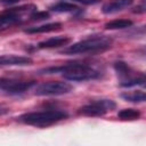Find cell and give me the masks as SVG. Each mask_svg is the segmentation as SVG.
Segmentation results:
<instances>
[{
  "label": "cell",
  "instance_id": "obj_1",
  "mask_svg": "<svg viewBox=\"0 0 146 146\" xmlns=\"http://www.w3.org/2000/svg\"><path fill=\"white\" fill-rule=\"evenodd\" d=\"M41 74H52V73H62L63 78L70 81H88L95 80L100 76V73L95 68L84 65L72 63L59 67H48L40 71Z\"/></svg>",
  "mask_w": 146,
  "mask_h": 146
},
{
  "label": "cell",
  "instance_id": "obj_2",
  "mask_svg": "<svg viewBox=\"0 0 146 146\" xmlns=\"http://www.w3.org/2000/svg\"><path fill=\"white\" fill-rule=\"evenodd\" d=\"M112 39L106 35L94 36L82 41H79L72 46H68L63 50V54L78 55V54H97L103 52L111 48Z\"/></svg>",
  "mask_w": 146,
  "mask_h": 146
},
{
  "label": "cell",
  "instance_id": "obj_3",
  "mask_svg": "<svg viewBox=\"0 0 146 146\" xmlns=\"http://www.w3.org/2000/svg\"><path fill=\"white\" fill-rule=\"evenodd\" d=\"M67 117V114L59 110H47V111H40V112H30L25 113L19 116V121L35 127H47L51 125L60 120H64Z\"/></svg>",
  "mask_w": 146,
  "mask_h": 146
},
{
  "label": "cell",
  "instance_id": "obj_4",
  "mask_svg": "<svg viewBox=\"0 0 146 146\" xmlns=\"http://www.w3.org/2000/svg\"><path fill=\"white\" fill-rule=\"evenodd\" d=\"M114 68L117 73V76L121 79V87L130 88L139 84L144 86L146 83V74H135L124 62H116L114 64Z\"/></svg>",
  "mask_w": 146,
  "mask_h": 146
},
{
  "label": "cell",
  "instance_id": "obj_5",
  "mask_svg": "<svg viewBox=\"0 0 146 146\" xmlns=\"http://www.w3.org/2000/svg\"><path fill=\"white\" fill-rule=\"evenodd\" d=\"M116 104L112 99H99L83 105L79 108V113L86 116H102L110 111H113Z\"/></svg>",
  "mask_w": 146,
  "mask_h": 146
},
{
  "label": "cell",
  "instance_id": "obj_6",
  "mask_svg": "<svg viewBox=\"0 0 146 146\" xmlns=\"http://www.w3.org/2000/svg\"><path fill=\"white\" fill-rule=\"evenodd\" d=\"M72 90V86L67 82L60 81H50L39 84L35 90L34 95L36 96H60L68 94Z\"/></svg>",
  "mask_w": 146,
  "mask_h": 146
},
{
  "label": "cell",
  "instance_id": "obj_7",
  "mask_svg": "<svg viewBox=\"0 0 146 146\" xmlns=\"http://www.w3.org/2000/svg\"><path fill=\"white\" fill-rule=\"evenodd\" d=\"M36 7L33 5L21 6L17 8H11L9 10H5L0 15V26L1 29H7L11 25H15L22 21V14L27 11H35Z\"/></svg>",
  "mask_w": 146,
  "mask_h": 146
},
{
  "label": "cell",
  "instance_id": "obj_8",
  "mask_svg": "<svg viewBox=\"0 0 146 146\" xmlns=\"http://www.w3.org/2000/svg\"><path fill=\"white\" fill-rule=\"evenodd\" d=\"M34 84H35V81H17V80H9V79L7 80L3 78L0 80L1 90L9 95L22 94V92L29 90Z\"/></svg>",
  "mask_w": 146,
  "mask_h": 146
},
{
  "label": "cell",
  "instance_id": "obj_9",
  "mask_svg": "<svg viewBox=\"0 0 146 146\" xmlns=\"http://www.w3.org/2000/svg\"><path fill=\"white\" fill-rule=\"evenodd\" d=\"M32 58L25 56L16 55H2L0 58V64L2 66H24L32 64Z\"/></svg>",
  "mask_w": 146,
  "mask_h": 146
},
{
  "label": "cell",
  "instance_id": "obj_10",
  "mask_svg": "<svg viewBox=\"0 0 146 146\" xmlns=\"http://www.w3.org/2000/svg\"><path fill=\"white\" fill-rule=\"evenodd\" d=\"M133 0H113L110 2H106L103 5V13L104 14H114L117 11H121L132 5Z\"/></svg>",
  "mask_w": 146,
  "mask_h": 146
},
{
  "label": "cell",
  "instance_id": "obj_11",
  "mask_svg": "<svg viewBox=\"0 0 146 146\" xmlns=\"http://www.w3.org/2000/svg\"><path fill=\"white\" fill-rule=\"evenodd\" d=\"M71 42V39L67 36H54V38H49L44 41H41L38 47L41 49H47V48H58V47H63L66 46Z\"/></svg>",
  "mask_w": 146,
  "mask_h": 146
},
{
  "label": "cell",
  "instance_id": "obj_12",
  "mask_svg": "<svg viewBox=\"0 0 146 146\" xmlns=\"http://www.w3.org/2000/svg\"><path fill=\"white\" fill-rule=\"evenodd\" d=\"M62 27L60 23H48V24H43L40 26H33V27H29L25 30V33L29 34H33V33H47V32H52L56 30H59Z\"/></svg>",
  "mask_w": 146,
  "mask_h": 146
},
{
  "label": "cell",
  "instance_id": "obj_13",
  "mask_svg": "<svg viewBox=\"0 0 146 146\" xmlns=\"http://www.w3.org/2000/svg\"><path fill=\"white\" fill-rule=\"evenodd\" d=\"M78 9H79L78 6L71 2H66V1H60V2H57L50 6V10L55 13H71V11H76Z\"/></svg>",
  "mask_w": 146,
  "mask_h": 146
},
{
  "label": "cell",
  "instance_id": "obj_14",
  "mask_svg": "<svg viewBox=\"0 0 146 146\" xmlns=\"http://www.w3.org/2000/svg\"><path fill=\"white\" fill-rule=\"evenodd\" d=\"M139 116H140L139 111L135 108H124L117 113V117L121 121H135V120H138Z\"/></svg>",
  "mask_w": 146,
  "mask_h": 146
},
{
  "label": "cell",
  "instance_id": "obj_15",
  "mask_svg": "<svg viewBox=\"0 0 146 146\" xmlns=\"http://www.w3.org/2000/svg\"><path fill=\"white\" fill-rule=\"evenodd\" d=\"M121 98L131 103H143L146 102V92H141V91L125 92V94H121Z\"/></svg>",
  "mask_w": 146,
  "mask_h": 146
},
{
  "label": "cell",
  "instance_id": "obj_16",
  "mask_svg": "<svg viewBox=\"0 0 146 146\" xmlns=\"http://www.w3.org/2000/svg\"><path fill=\"white\" fill-rule=\"evenodd\" d=\"M132 25V22L129 19H114L105 24V29L107 30H120V29H127Z\"/></svg>",
  "mask_w": 146,
  "mask_h": 146
},
{
  "label": "cell",
  "instance_id": "obj_17",
  "mask_svg": "<svg viewBox=\"0 0 146 146\" xmlns=\"http://www.w3.org/2000/svg\"><path fill=\"white\" fill-rule=\"evenodd\" d=\"M30 18L32 21H42V19H47L49 18V13L47 11H33L30 15Z\"/></svg>",
  "mask_w": 146,
  "mask_h": 146
},
{
  "label": "cell",
  "instance_id": "obj_18",
  "mask_svg": "<svg viewBox=\"0 0 146 146\" xmlns=\"http://www.w3.org/2000/svg\"><path fill=\"white\" fill-rule=\"evenodd\" d=\"M70 1H76L83 5H95L97 2H99V0H70Z\"/></svg>",
  "mask_w": 146,
  "mask_h": 146
},
{
  "label": "cell",
  "instance_id": "obj_19",
  "mask_svg": "<svg viewBox=\"0 0 146 146\" xmlns=\"http://www.w3.org/2000/svg\"><path fill=\"white\" fill-rule=\"evenodd\" d=\"M17 1H19V0H1V2L3 5H11V3H15Z\"/></svg>",
  "mask_w": 146,
  "mask_h": 146
},
{
  "label": "cell",
  "instance_id": "obj_20",
  "mask_svg": "<svg viewBox=\"0 0 146 146\" xmlns=\"http://www.w3.org/2000/svg\"><path fill=\"white\" fill-rule=\"evenodd\" d=\"M143 1H144V2H145V3H146V0H143Z\"/></svg>",
  "mask_w": 146,
  "mask_h": 146
},
{
  "label": "cell",
  "instance_id": "obj_21",
  "mask_svg": "<svg viewBox=\"0 0 146 146\" xmlns=\"http://www.w3.org/2000/svg\"><path fill=\"white\" fill-rule=\"evenodd\" d=\"M144 87H146V83H145V84H144Z\"/></svg>",
  "mask_w": 146,
  "mask_h": 146
}]
</instances>
